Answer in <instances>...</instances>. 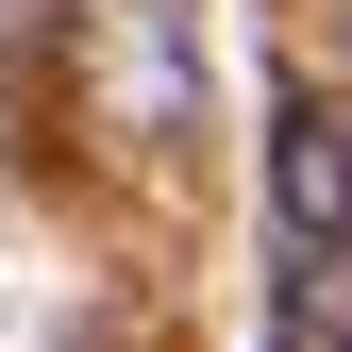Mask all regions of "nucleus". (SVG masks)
<instances>
[{"label": "nucleus", "instance_id": "3", "mask_svg": "<svg viewBox=\"0 0 352 352\" xmlns=\"http://www.w3.org/2000/svg\"><path fill=\"white\" fill-rule=\"evenodd\" d=\"M269 352H352V269H302V252H285V285H269Z\"/></svg>", "mask_w": 352, "mask_h": 352}, {"label": "nucleus", "instance_id": "2", "mask_svg": "<svg viewBox=\"0 0 352 352\" xmlns=\"http://www.w3.org/2000/svg\"><path fill=\"white\" fill-rule=\"evenodd\" d=\"M269 235L302 269H352V84H285L269 101Z\"/></svg>", "mask_w": 352, "mask_h": 352}, {"label": "nucleus", "instance_id": "1", "mask_svg": "<svg viewBox=\"0 0 352 352\" xmlns=\"http://www.w3.org/2000/svg\"><path fill=\"white\" fill-rule=\"evenodd\" d=\"M84 101L118 151L201 135V0H84Z\"/></svg>", "mask_w": 352, "mask_h": 352}]
</instances>
